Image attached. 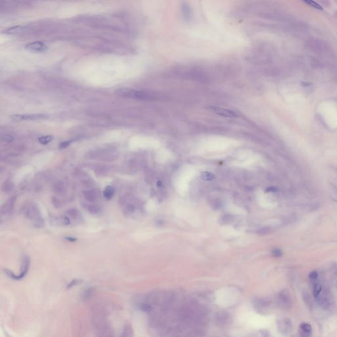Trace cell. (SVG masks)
Listing matches in <instances>:
<instances>
[{"label": "cell", "instance_id": "cell-30", "mask_svg": "<svg viewBox=\"0 0 337 337\" xmlns=\"http://www.w3.org/2000/svg\"><path fill=\"white\" fill-rule=\"evenodd\" d=\"M82 283V280L80 279H73L67 285V289H70L71 288H73V286H75L80 285V284Z\"/></svg>", "mask_w": 337, "mask_h": 337}, {"label": "cell", "instance_id": "cell-4", "mask_svg": "<svg viewBox=\"0 0 337 337\" xmlns=\"http://www.w3.org/2000/svg\"><path fill=\"white\" fill-rule=\"evenodd\" d=\"M277 324L279 333L283 335H288L292 330V321L288 317L279 318L277 321Z\"/></svg>", "mask_w": 337, "mask_h": 337}, {"label": "cell", "instance_id": "cell-14", "mask_svg": "<svg viewBox=\"0 0 337 337\" xmlns=\"http://www.w3.org/2000/svg\"><path fill=\"white\" fill-rule=\"evenodd\" d=\"M17 197L15 196H12V197L9 198L7 201L1 205V214H7L9 212H10L13 210L15 200H16Z\"/></svg>", "mask_w": 337, "mask_h": 337}, {"label": "cell", "instance_id": "cell-23", "mask_svg": "<svg viewBox=\"0 0 337 337\" xmlns=\"http://www.w3.org/2000/svg\"><path fill=\"white\" fill-rule=\"evenodd\" d=\"M94 293V288L93 287H89L86 288L82 294V300H87L90 299L93 296Z\"/></svg>", "mask_w": 337, "mask_h": 337}, {"label": "cell", "instance_id": "cell-40", "mask_svg": "<svg viewBox=\"0 0 337 337\" xmlns=\"http://www.w3.org/2000/svg\"><path fill=\"white\" fill-rule=\"evenodd\" d=\"M222 220H223V223L226 224V223H230V221L232 220V218H231V216H230V215H224V216L223 217Z\"/></svg>", "mask_w": 337, "mask_h": 337}, {"label": "cell", "instance_id": "cell-36", "mask_svg": "<svg viewBox=\"0 0 337 337\" xmlns=\"http://www.w3.org/2000/svg\"><path fill=\"white\" fill-rule=\"evenodd\" d=\"M1 140L2 141L5 142H12L14 140V138L11 135H5L2 136L1 137Z\"/></svg>", "mask_w": 337, "mask_h": 337}, {"label": "cell", "instance_id": "cell-11", "mask_svg": "<svg viewBox=\"0 0 337 337\" xmlns=\"http://www.w3.org/2000/svg\"><path fill=\"white\" fill-rule=\"evenodd\" d=\"M110 149H97V150H93L88 152L85 155V158L88 159V160H96V159H99L100 160L102 157H104L106 154H110Z\"/></svg>", "mask_w": 337, "mask_h": 337}, {"label": "cell", "instance_id": "cell-19", "mask_svg": "<svg viewBox=\"0 0 337 337\" xmlns=\"http://www.w3.org/2000/svg\"><path fill=\"white\" fill-rule=\"evenodd\" d=\"M114 194H115V188L112 186H106L104 190V192H103L104 197L106 199H107V200H110V199H112V198L113 197Z\"/></svg>", "mask_w": 337, "mask_h": 337}, {"label": "cell", "instance_id": "cell-6", "mask_svg": "<svg viewBox=\"0 0 337 337\" xmlns=\"http://www.w3.org/2000/svg\"><path fill=\"white\" fill-rule=\"evenodd\" d=\"M230 314L227 310H218L214 316V321L217 326H223L229 319Z\"/></svg>", "mask_w": 337, "mask_h": 337}, {"label": "cell", "instance_id": "cell-25", "mask_svg": "<svg viewBox=\"0 0 337 337\" xmlns=\"http://www.w3.org/2000/svg\"><path fill=\"white\" fill-rule=\"evenodd\" d=\"M117 158V155L107 154H106L105 155H104L103 157H102V158L100 159V160H102V161H103L110 162V161H113L114 160H116Z\"/></svg>", "mask_w": 337, "mask_h": 337}, {"label": "cell", "instance_id": "cell-28", "mask_svg": "<svg viewBox=\"0 0 337 337\" xmlns=\"http://www.w3.org/2000/svg\"><path fill=\"white\" fill-rule=\"evenodd\" d=\"M321 292H322V286H321L320 284H316V285H315L313 287V295L316 296V298L317 296H319Z\"/></svg>", "mask_w": 337, "mask_h": 337}, {"label": "cell", "instance_id": "cell-17", "mask_svg": "<svg viewBox=\"0 0 337 337\" xmlns=\"http://www.w3.org/2000/svg\"><path fill=\"white\" fill-rule=\"evenodd\" d=\"M26 30V28L23 26H15L10 28H8L6 29L4 32L5 34H19L24 32Z\"/></svg>", "mask_w": 337, "mask_h": 337}, {"label": "cell", "instance_id": "cell-12", "mask_svg": "<svg viewBox=\"0 0 337 337\" xmlns=\"http://www.w3.org/2000/svg\"><path fill=\"white\" fill-rule=\"evenodd\" d=\"M30 264V258L28 255H24V256L22 259V263H21V273L18 275V279L21 280L23 279L25 277L26 274L28 273V271L29 269Z\"/></svg>", "mask_w": 337, "mask_h": 337}, {"label": "cell", "instance_id": "cell-5", "mask_svg": "<svg viewBox=\"0 0 337 337\" xmlns=\"http://www.w3.org/2000/svg\"><path fill=\"white\" fill-rule=\"evenodd\" d=\"M48 116L43 114H24V115H13L11 118L15 121H36L40 119H45Z\"/></svg>", "mask_w": 337, "mask_h": 337}, {"label": "cell", "instance_id": "cell-22", "mask_svg": "<svg viewBox=\"0 0 337 337\" xmlns=\"http://www.w3.org/2000/svg\"><path fill=\"white\" fill-rule=\"evenodd\" d=\"M14 185L12 182L9 181H5L1 185V190L5 193H9L11 192L12 190H13Z\"/></svg>", "mask_w": 337, "mask_h": 337}, {"label": "cell", "instance_id": "cell-35", "mask_svg": "<svg viewBox=\"0 0 337 337\" xmlns=\"http://www.w3.org/2000/svg\"><path fill=\"white\" fill-rule=\"evenodd\" d=\"M303 297H304V299L305 302V304L308 305V306H311V298L310 297V296H309V294L307 292H304L303 293Z\"/></svg>", "mask_w": 337, "mask_h": 337}, {"label": "cell", "instance_id": "cell-27", "mask_svg": "<svg viewBox=\"0 0 337 337\" xmlns=\"http://www.w3.org/2000/svg\"><path fill=\"white\" fill-rule=\"evenodd\" d=\"M53 140V136H42V137H40L38 138L39 142L42 143L43 145H46L47 143H48L50 142L52 140Z\"/></svg>", "mask_w": 337, "mask_h": 337}, {"label": "cell", "instance_id": "cell-10", "mask_svg": "<svg viewBox=\"0 0 337 337\" xmlns=\"http://www.w3.org/2000/svg\"><path fill=\"white\" fill-rule=\"evenodd\" d=\"M25 48L32 52L41 53L45 52L48 49V47L42 42H34L28 43L26 45Z\"/></svg>", "mask_w": 337, "mask_h": 337}, {"label": "cell", "instance_id": "cell-37", "mask_svg": "<svg viewBox=\"0 0 337 337\" xmlns=\"http://www.w3.org/2000/svg\"><path fill=\"white\" fill-rule=\"evenodd\" d=\"M272 254L274 257H280L283 255V252L281 249L279 248H274L272 250Z\"/></svg>", "mask_w": 337, "mask_h": 337}, {"label": "cell", "instance_id": "cell-38", "mask_svg": "<svg viewBox=\"0 0 337 337\" xmlns=\"http://www.w3.org/2000/svg\"><path fill=\"white\" fill-rule=\"evenodd\" d=\"M73 141V140H67V141H65V142H61L60 144H59V148H60V149L66 148L67 147H68V146L71 144Z\"/></svg>", "mask_w": 337, "mask_h": 337}, {"label": "cell", "instance_id": "cell-43", "mask_svg": "<svg viewBox=\"0 0 337 337\" xmlns=\"http://www.w3.org/2000/svg\"><path fill=\"white\" fill-rule=\"evenodd\" d=\"M333 269H334V272H335L336 274H337V264L334 266Z\"/></svg>", "mask_w": 337, "mask_h": 337}, {"label": "cell", "instance_id": "cell-15", "mask_svg": "<svg viewBox=\"0 0 337 337\" xmlns=\"http://www.w3.org/2000/svg\"><path fill=\"white\" fill-rule=\"evenodd\" d=\"M82 195L84 198L86 199L87 202L92 203L94 202L98 198L97 192L95 190L93 189H88L84 190L82 192Z\"/></svg>", "mask_w": 337, "mask_h": 337}, {"label": "cell", "instance_id": "cell-33", "mask_svg": "<svg viewBox=\"0 0 337 337\" xmlns=\"http://www.w3.org/2000/svg\"><path fill=\"white\" fill-rule=\"evenodd\" d=\"M52 204L54 205V206L55 208L58 209V208H59V207H61V201H60V199H59L55 197V196H54V197H52Z\"/></svg>", "mask_w": 337, "mask_h": 337}, {"label": "cell", "instance_id": "cell-32", "mask_svg": "<svg viewBox=\"0 0 337 337\" xmlns=\"http://www.w3.org/2000/svg\"><path fill=\"white\" fill-rule=\"evenodd\" d=\"M140 309L141 310H142L143 311H145V312H149L151 311L152 307L150 304H147V303H143L141 305H140Z\"/></svg>", "mask_w": 337, "mask_h": 337}, {"label": "cell", "instance_id": "cell-9", "mask_svg": "<svg viewBox=\"0 0 337 337\" xmlns=\"http://www.w3.org/2000/svg\"><path fill=\"white\" fill-rule=\"evenodd\" d=\"M211 110L220 116L224 117H238V114H237L235 111L230 110H227L225 108L222 107H211Z\"/></svg>", "mask_w": 337, "mask_h": 337}, {"label": "cell", "instance_id": "cell-2", "mask_svg": "<svg viewBox=\"0 0 337 337\" xmlns=\"http://www.w3.org/2000/svg\"><path fill=\"white\" fill-rule=\"evenodd\" d=\"M115 93L122 97L138 99H149L151 95L144 91H137L134 89L128 88H121L117 89Z\"/></svg>", "mask_w": 337, "mask_h": 337}, {"label": "cell", "instance_id": "cell-8", "mask_svg": "<svg viewBox=\"0 0 337 337\" xmlns=\"http://www.w3.org/2000/svg\"><path fill=\"white\" fill-rule=\"evenodd\" d=\"M271 302L266 298H256L254 300V306L258 311H264L270 307Z\"/></svg>", "mask_w": 337, "mask_h": 337}, {"label": "cell", "instance_id": "cell-45", "mask_svg": "<svg viewBox=\"0 0 337 337\" xmlns=\"http://www.w3.org/2000/svg\"><path fill=\"white\" fill-rule=\"evenodd\" d=\"M268 190H269V191H272V192H274V191H276L277 189H276L275 188H270L269 189H268Z\"/></svg>", "mask_w": 337, "mask_h": 337}, {"label": "cell", "instance_id": "cell-1", "mask_svg": "<svg viewBox=\"0 0 337 337\" xmlns=\"http://www.w3.org/2000/svg\"><path fill=\"white\" fill-rule=\"evenodd\" d=\"M21 210L24 217L34 221V224L36 227L40 228L43 226L44 222L40 214V210L35 203L32 202H25L22 206Z\"/></svg>", "mask_w": 337, "mask_h": 337}, {"label": "cell", "instance_id": "cell-34", "mask_svg": "<svg viewBox=\"0 0 337 337\" xmlns=\"http://www.w3.org/2000/svg\"><path fill=\"white\" fill-rule=\"evenodd\" d=\"M202 179L204 180H211L213 179V175L210 173L204 172L202 173Z\"/></svg>", "mask_w": 337, "mask_h": 337}, {"label": "cell", "instance_id": "cell-20", "mask_svg": "<svg viewBox=\"0 0 337 337\" xmlns=\"http://www.w3.org/2000/svg\"><path fill=\"white\" fill-rule=\"evenodd\" d=\"M67 215H68V217H69L71 219H74V220H77V219H79L81 217V214L80 213V211L77 210V209H70V210H68L67 211Z\"/></svg>", "mask_w": 337, "mask_h": 337}, {"label": "cell", "instance_id": "cell-31", "mask_svg": "<svg viewBox=\"0 0 337 337\" xmlns=\"http://www.w3.org/2000/svg\"><path fill=\"white\" fill-rule=\"evenodd\" d=\"M299 330H304V331H305V332H311L312 333L311 326L310 325V324L305 323H302V324H300V326H299Z\"/></svg>", "mask_w": 337, "mask_h": 337}, {"label": "cell", "instance_id": "cell-16", "mask_svg": "<svg viewBox=\"0 0 337 337\" xmlns=\"http://www.w3.org/2000/svg\"><path fill=\"white\" fill-rule=\"evenodd\" d=\"M110 173V169L109 168L105 166V165H102V166H99L95 168L94 169V173L98 177H103L107 176Z\"/></svg>", "mask_w": 337, "mask_h": 337}, {"label": "cell", "instance_id": "cell-39", "mask_svg": "<svg viewBox=\"0 0 337 337\" xmlns=\"http://www.w3.org/2000/svg\"><path fill=\"white\" fill-rule=\"evenodd\" d=\"M311 332H305L304 330H299V337H311Z\"/></svg>", "mask_w": 337, "mask_h": 337}, {"label": "cell", "instance_id": "cell-18", "mask_svg": "<svg viewBox=\"0 0 337 337\" xmlns=\"http://www.w3.org/2000/svg\"><path fill=\"white\" fill-rule=\"evenodd\" d=\"M52 224H57L58 225H68L70 224V219L67 217H59L57 218H53Z\"/></svg>", "mask_w": 337, "mask_h": 337}, {"label": "cell", "instance_id": "cell-44", "mask_svg": "<svg viewBox=\"0 0 337 337\" xmlns=\"http://www.w3.org/2000/svg\"><path fill=\"white\" fill-rule=\"evenodd\" d=\"M129 329H130V328H129V327H127V330H126V332H127V334H126V335H127V336H130V334H129Z\"/></svg>", "mask_w": 337, "mask_h": 337}, {"label": "cell", "instance_id": "cell-3", "mask_svg": "<svg viewBox=\"0 0 337 337\" xmlns=\"http://www.w3.org/2000/svg\"><path fill=\"white\" fill-rule=\"evenodd\" d=\"M276 300L278 306L283 310H290L292 305V299L291 293L286 289L281 290L277 294Z\"/></svg>", "mask_w": 337, "mask_h": 337}, {"label": "cell", "instance_id": "cell-41", "mask_svg": "<svg viewBox=\"0 0 337 337\" xmlns=\"http://www.w3.org/2000/svg\"><path fill=\"white\" fill-rule=\"evenodd\" d=\"M318 277V273L316 271H313L310 273V278L311 279H316Z\"/></svg>", "mask_w": 337, "mask_h": 337}, {"label": "cell", "instance_id": "cell-42", "mask_svg": "<svg viewBox=\"0 0 337 337\" xmlns=\"http://www.w3.org/2000/svg\"><path fill=\"white\" fill-rule=\"evenodd\" d=\"M66 238L68 239V240H69V241H72V242L76 241V240H77V239L73 238H71V237H67V238Z\"/></svg>", "mask_w": 337, "mask_h": 337}, {"label": "cell", "instance_id": "cell-24", "mask_svg": "<svg viewBox=\"0 0 337 337\" xmlns=\"http://www.w3.org/2000/svg\"><path fill=\"white\" fill-rule=\"evenodd\" d=\"M101 207L97 204H90L88 206V211L91 214H98L101 212Z\"/></svg>", "mask_w": 337, "mask_h": 337}, {"label": "cell", "instance_id": "cell-21", "mask_svg": "<svg viewBox=\"0 0 337 337\" xmlns=\"http://www.w3.org/2000/svg\"><path fill=\"white\" fill-rule=\"evenodd\" d=\"M136 211V207L135 205L132 204H127L123 210V214L126 217H129L131 215L135 213Z\"/></svg>", "mask_w": 337, "mask_h": 337}, {"label": "cell", "instance_id": "cell-7", "mask_svg": "<svg viewBox=\"0 0 337 337\" xmlns=\"http://www.w3.org/2000/svg\"><path fill=\"white\" fill-rule=\"evenodd\" d=\"M317 303L324 310L328 309L332 304V298L330 295L327 292H323L316 297Z\"/></svg>", "mask_w": 337, "mask_h": 337}, {"label": "cell", "instance_id": "cell-29", "mask_svg": "<svg viewBox=\"0 0 337 337\" xmlns=\"http://www.w3.org/2000/svg\"><path fill=\"white\" fill-rule=\"evenodd\" d=\"M271 233V229L269 227H265L259 229L258 233L260 235H267Z\"/></svg>", "mask_w": 337, "mask_h": 337}, {"label": "cell", "instance_id": "cell-26", "mask_svg": "<svg viewBox=\"0 0 337 337\" xmlns=\"http://www.w3.org/2000/svg\"><path fill=\"white\" fill-rule=\"evenodd\" d=\"M305 4H308L311 7H313L314 9H318V10H323V8L321 5H320L318 3L314 1H311V0H308V1H304Z\"/></svg>", "mask_w": 337, "mask_h": 337}, {"label": "cell", "instance_id": "cell-13", "mask_svg": "<svg viewBox=\"0 0 337 337\" xmlns=\"http://www.w3.org/2000/svg\"><path fill=\"white\" fill-rule=\"evenodd\" d=\"M53 190L56 194L59 196H63L67 192L66 185L63 180H57L53 185Z\"/></svg>", "mask_w": 337, "mask_h": 337}]
</instances>
